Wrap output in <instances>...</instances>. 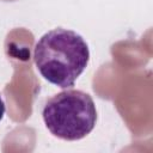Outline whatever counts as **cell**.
I'll use <instances>...</instances> for the list:
<instances>
[{
  "mask_svg": "<svg viewBox=\"0 0 153 153\" xmlns=\"http://www.w3.org/2000/svg\"><path fill=\"white\" fill-rule=\"evenodd\" d=\"M33 61L38 73L48 82L71 88L88 65V44L78 32L56 27L36 42Z\"/></svg>",
  "mask_w": 153,
  "mask_h": 153,
  "instance_id": "6da1fadb",
  "label": "cell"
},
{
  "mask_svg": "<svg viewBox=\"0 0 153 153\" xmlns=\"http://www.w3.org/2000/svg\"><path fill=\"white\" fill-rule=\"evenodd\" d=\"M42 118L54 136L78 141L94 129L98 114L93 98L87 92L66 88L45 100Z\"/></svg>",
  "mask_w": 153,
  "mask_h": 153,
  "instance_id": "7a4b0ae2",
  "label": "cell"
},
{
  "mask_svg": "<svg viewBox=\"0 0 153 153\" xmlns=\"http://www.w3.org/2000/svg\"><path fill=\"white\" fill-rule=\"evenodd\" d=\"M5 111H6V106H5V102L0 94V121L4 118V115H5Z\"/></svg>",
  "mask_w": 153,
  "mask_h": 153,
  "instance_id": "3957f363",
  "label": "cell"
}]
</instances>
